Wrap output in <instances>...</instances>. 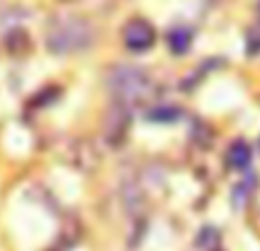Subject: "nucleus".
I'll return each mask as SVG.
<instances>
[{
    "label": "nucleus",
    "instance_id": "nucleus-1",
    "mask_svg": "<svg viewBox=\"0 0 260 251\" xmlns=\"http://www.w3.org/2000/svg\"><path fill=\"white\" fill-rule=\"evenodd\" d=\"M94 41V27L87 18L76 14H62L48 23L46 46L55 55H71L89 48Z\"/></svg>",
    "mask_w": 260,
    "mask_h": 251
},
{
    "label": "nucleus",
    "instance_id": "nucleus-2",
    "mask_svg": "<svg viewBox=\"0 0 260 251\" xmlns=\"http://www.w3.org/2000/svg\"><path fill=\"white\" fill-rule=\"evenodd\" d=\"M108 87L117 99V103L128 105V108L144 103L153 94V80L148 78V73L139 67H126V64L114 67L110 71Z\"/></svg>",
    "mask_w": 260,
    "mask_h": 251
},
{
    "label": "nucleus",
    "instance_id": "nucleus-3",
    "mask_svg": "<svg viewBox=\"0 0 260 251\" xmlns=\"http://www.w3.org/2000/svg\"><path fill=\"white\" fill-rule=\"evenodd\" d=\"M67 162L73 167V169L91 174V171H96V167L101 165V153H99V148L94 146L91 139L78 137V139H71V142H69Z\"/></svg>",
    "mask_w": 260,
    "mask_h": 251
},
{
    "label": "nucleus",
    "instance_id": "nucleus-4",
    "mask_svg": "<svg viewBox=\"0 0 260 251\" xmlns=\"http://www.w3.org/2000/svg\"><path fill=\"white\" fill-rule=\"evenodd\" d=\"M130 130V108L121 103H114L103 121V137L110 146H121Z\"/></svg>",
    "mask_w": 260,
    "mask_h": 251
},
{
    "label": "nucleus",
    "instance_id": "nucleus-5",
    "mask_svg": "<svg viewBox=\"0 0 260 251\" xmlns=\"http://www.w3.org/2000/svg\"><path fill=\"white\" fill-rule=\"evenodd\" d=\"M123 44L133 53H146L155 44V27L146 18H130L123 27Z\"/></svg>",
    "mask_w": 260,
    "mask_h": 251
},
{
    "label": "nucleus",
    "instance_id": "nucleus-6",
    "mask_svg": "<svg viewBox=\"0 0 260 251\" xmlns=\"http://www.w3.org/2000/svg\"><path fill=\"white\" fill-rule=\"evenodd\" d=\"M121 199H123V208L128 210V215L137 219L139 212L144 210V203H146V194H144L142 185L137 180H126L121 187Z\"/></svg>",
    "mask_w": 260,
    "mask_h": 251
},
{
    "label": "nucleus",
    "instance_id": "nucleus-7",
    "mask_svg": "<svg viewBox=\"0 0 260 251\" xmlns=\"http://www.w3.org/2000/svg\"><path fill=\"white\" fill-rule=\"evenodd\" d=\"M251 160H253V151L249 146V142H244V139H235L229 146V151H226V162L235 171H247L251 167Z\"/></svg>",
    "mask_w": 260,
    "mask_h": 251
},
{
    "label": "nucleus",
    "instance_id": "nucleus-8",
    "mask_svg": "<svg viewBox=\"0 0 260 251\" xmlns=\"http://www.w3.org/2000/svg\"><path fill=\"white\" fill-rule=\"evenodd\" d=\"M194 44V30L187 25H174L167 30V46L174 55H185L189 53Z\"/></svg>",
    "mask_w": 260,
    "mask_h": 251
},
{
    "label": "nucleus",
    "instance_id": "nucleus-9",
    "mask_svg": "<svg viewBox=\"0 0 260 251\" xmlns=\"http://www.w3.org/2000/svg\"><path fill=\"white\" fill-rule=\"evenodd\" d=\"M256 176H249V178L240 180L238 185L233 187V194H231V201H233V208H238V210H242L244 206H249V201H251L253 192H256Z\"/></svg>",
    "mask_w": 260,
    "mask_h": 251
},
{
    "label": "nucleus",
    "instance_id": "nucleus-10",
    "mask_svg": "<svg viewBox=\"0 0 260 251\" xmlns=\"http://www.w3.org/2000/svg\"><path fill=\"white\" fill-rule=\"evenodd\" d=\"M183 117V110L178 105H155L146 112L148 121H155V123H174Z\"/></svg>",
    "mask_w": 260,
    "mask_h": 251
},
{
    "label": "nucleus",
    "instance_id": "nucleus-11",
    "mask_svg": "<svg viewBox=\"0 0 260 251\" xmlns=\"http://www.w3.org/2000/svg\"><path fill=\"white\" fill-rule=\"evenodd\" d=\"M219 240H221V235H219V231H217L215 226H203V229L199 231V235H197V247L212 251V249H217Z\"/></svg>",
    "mask_w": 260,
    "mask_h": 251
},
{
    "label": "nucleus",
    "instance_id": "nucleus-12",
    "mask_svg": "<svg viewBox=\"0 0 260 251\" xmlns=\"http://www.w3.org/2000/svg\"><path fill=\"white\" fill-rule=\"evenodd\" d=\"M78 238H80V226H78L76 222H71V224H67V229L59 233V249L67 251L69 247H73V244L78 242Z\"/></svg>",
    "mask_w": 260,
    "mask_h": 251
},
{
    "label": "nucleus",
    "instance_id": "nucleus-13",
    "mask_svg": "<svg viewBox=\"0 0 260 251\" xmlns=\"http://www.w3.org/2000/svg\"><path fill=\"white\" fill-rule=\"evenodd\" d=\"M244 46H247V53L249 55H258L260 53V23H256V25H251L247 30Z\"/></svg>",
    "mask_w": 260,
    "mask_h": 251
},
{
    "label": "nucleus",
    "instance_id": "nucleus-14",
    "mask_svg": "<svg viewBox=\"0 0 260 251\" xmlns=\"http://www.w3.org/2000/svg\"><path fill=\"white\" fill-rule=\"evenodd\" d=\"M62 3H78V0H62Z\"/></svg>",
    "mask_w": 260,
    "mask_h": 251
}]
</instances>
